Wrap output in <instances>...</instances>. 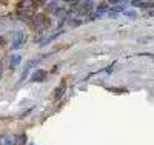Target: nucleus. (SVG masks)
Segmentation results:
<instances>
[{"label":"nucleus","instance_id":"nucleus-5","mask_svg":"<svg viewBox=\"0 0 154 145\" xmlns=\"http://www.w3.org/2000/svg\"><path fill=\"white\" fill-rule=\"evenodd\" d=\"M3 143H5V145H12V143H11V137H9V136H6V137L3 139Z\"/></svg>","mask_w":154,"mask_h":145},{"label":"nucleus","instance_id":"nucleus-1","mask_svg":"<svg viewBox=\"0 0 154 145\" xmlns=\"http://www.w3.org/2000/svg\"><path fill=\"white\" fill-rule=\"evenodd\" d=\"M45 74H46V71H43V70H40V71L34 73L32 80H34V82H35V80H42V79H45Z\"/></svg>","mask_w":154,"mask_h":145},{"label":"nucleus","instance_id":"nucleus-4","mask_svg":"<svg viewBox=\"0 0 154 145\" xmlns=\"http://www.w3.org/2000/svg\"><path fill=\"white\" fill-rule=\"evenodd\" d=\"M12 63H11V67L12 68H16L17 65H19V62H20V56H14V60H11Z\"/></svg>","mask_w":154,"mask_h":145},{"label":"nucleus","instance_id":"nucleus-2","mask_svg":"<svg viewBox=\"0 0 154 145\" xmlns=\"http://www.w3.org/2000/svg\"><path fill=\"white\" fill-rule=\"evenodd\" d=\"M25 40V39H23V34L22 33H19L17 34V39H16V40H14V43H12V46H14V48H19L20 46V43Z\"/></svg>","mask_w":154,"mask_h":145},{"label":"nucleus","instance_id":"nucleus-3","mask_svg":"<svg viewBox=\"0 0 154 145\" xmlns=\"http://www.w3.org/2000/svg\"><path fill=\"white\" fill-rule=\"evenodd\" d=\"M63 93H65V82H62V85L57 88V91H56V99H59Z\"/></svg>","mask_w":154,"mask_h":145}]
</instances>
